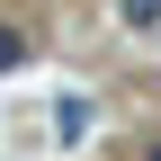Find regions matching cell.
<instances>
[{"label": "cell", "mask_w": 161, "mask_h": 161, "mask_svg": "<svg viewBox=\"0 0 161 161\" xmlns=\"http://www.w3.org/2000/svg\"><path fill=\"white\" fill-rule=\"evenodd\" d=\"M54 125H63V143H80V134H90V98H80V90L54 98Z\"/></svg>", "instance_id": "obj_1"}, {"label": "cell", "mask_w": 161, "mask_h": 161, "mask_svg": "<svg viewBox=\"0 0 161 161\" xmlns=\"http://www.w3.org/2000/svg\"><path fill=\"white\" fill-rule=\"evenodd\" d=\"M116 18H125L134 36H152V27H161V0H116Z\"/></svg>", "instance_id": "obj_2"}, {"label": "cell", "mask_w": 161, "mask_h": 161, "mask_svg": "<svg viewBox=\"0 0 161 161\" xmlns=\"http://www.w3.org/2000/svg\"><path fill=\"white\" fill-rule=\"evenodd\" d=\"M27 54H36L27 36H18V27H0V72H27Z\"/></svg>", "instance_id": "obj_3"}, {"label": "cell", "mask_w": 161, "mask_h": 161, "mask_svg": "<svg viewBox=\"0 0 161 161\" xmlns=\"http://www.w3.org/2000/svg\"><path fill=\"white\" fill-rule=\"evenodd\" d=\"M143 161H161V143H152V152H143Z\"/></svg>", "instance_id": "obj_4"}]
</instances>
